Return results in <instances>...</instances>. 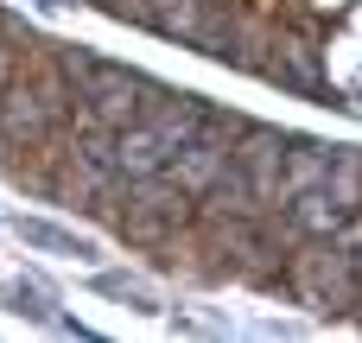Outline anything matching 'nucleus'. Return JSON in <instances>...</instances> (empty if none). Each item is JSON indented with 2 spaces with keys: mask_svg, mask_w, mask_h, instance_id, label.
<instances>
[{
  "mask_svg": "<svg viewBox=\"0 0 362 343\" xmlns=\"http://www.w3.org/2000/svg\"><path fill=\"white\" fill-rule=\"evenodd\" d=\"M19 236H25L32 248H51V255H76V261L95 255L83 236H70V229H57V223H38V216H19Z\"/></svg>",
  "mask_w": 362,
  "mask_h": 343,
  "instance_id": "obj_1",
  "label": "nucleus"
}]
</instances>
